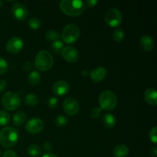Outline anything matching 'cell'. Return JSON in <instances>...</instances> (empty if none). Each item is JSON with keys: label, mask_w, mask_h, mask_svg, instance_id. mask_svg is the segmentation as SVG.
<instances>
[{"label": "cell", "mask_w": 157, "mask_h": 157, "mask_svg": "<svg viewBox=\"0 0 157 157\" xmlns=\"http://www.w3.org/2000/svg\"><path fill=\"white\" fill-rule=\"evenodd\" d=\"M101 111H102V109L101 107H94L90 110V117L93 119H98V118H99L101 117Z\"/></svg>", "instance_id": "obj_30"}, {"label": "cell", "mask_w": 157, "mask_h": 157, "mask_svg": "<svg viewBox=\"0 0 157 157\" xmlns=\"http://www.w3.org/2000/svg\"><path fill=\"white\" fill-rule=\"evenodd\" d=\"M150 153L153 157L157 156V148L156 147H153L151 148V150H150Z\"/></svg>", "instance_id": "obj_38"}, {"label": "cell", "mask_w": 157, "mask_h": 157, "mask_svg": "<svg viewBox=\"0 0 157 157\" xmlns=\"http://www.w3.org/2000/svg\"><path fill=\"white\" fill-rule=\"evenodd\" d=\"M42 157H58L57 155H55V153H45L44 155H43Z\"/></svg>", "instance_id": "obj_39"}, {"label": "cell", "mask_w": 157, "mask_h": 157, "mask_svg": "<svg viewBox=\"0 0 157 157\" xmlns=\"http://www.w3.org/2000/svg\"><path fill=\"white\" fill-rule=\"evenodd\" d=\"M52 92L56 96H64L68 93L70 90V85L65 81H58L52 86Z\"/></svg>", "instance_id": "obj_13"}, {"label": "cell", "mask_w": 157, "mask_h": 157, "mask_svg": "<svg viewBox=\"0 0 157 157\" xmlns=\"http://www.w3.org/2000/svg\"><path fill=\"white\" fill-rule=\"evenodd\" d=\"M26 118H27V116H26L24 112L18 111L13 115L12 123H13L14 126H15V127H19V126H21L23 124L25 123Z\"/></svg>", "instance_id": "obj_19"}, {"label": "cell", "mask_w": 157, "mask_h": 157, "mask_svg": "<svg viewBox=\"0 0 157 157\" xmlns=\"http://www.w3.org/2000/svg\"><path fill=\"white\" fill-rule=\"evenodd\" d=\"M0 156H1V153H0Z\"/></svg>", "instance_id": "obj_41"}, {"label": "cell", "mask_w": 157, "mask_h": 157, "mask_svg": "<svg viewBox=\"0 0 157 157\" xmlns=\"http://www.w3.org/2000/svg\"><path fill=\"white\" fill-rule=\"evenodd\" d=\"M1 103L6 110L12 111L19 107L21 104V98L19 95L15 92H6L2 97Z\"/></svg>", "instance_id": "obj_5"}, {"label": "cell", "mask_w": 157, "mask_h": 157, "mask_svg": "<svg viewBox=\"0 0 157 157\" xmlns=\"http://www.w3.org/2000/svg\"><path fill=\"white\" fill-rule=\"evenodd\" d=\"M60 37H61L60 34L55 30H48L45 35L46 39L48 41H52V42L55 41H58V40H60Z\"/></svg>", "instance_id": "obj_24"}, {"label": "cell", "mask_w": 157, "mask_h": 157, "mask_svg": "<svg viewBox=\"0 0 157 157\" xmlns=\"http://www.w3.org/2000/svg\"><path fill=\"white\" fill-rule=\"evenodd\" d=\"M105 21L110 27H118L122 22V14L117 9L112 8L106 13Z\"/></svg>", "instance_id": "obj_7"}, {"label": "cell", "mask_w": 157, "mask_h": 157, "mask_svg": "<svg viewBox=\"0 0 157 157\" xmlns=\"http://www.w3.org/2000/svg\"><path fill=\"white\" fill-rule=\"evenodd\" d=\"M86 3H87V6H89V7H94L95 6H97V4L98 3V2L97 1V0H87V2H86Z\"/></svg>", "instance_id": "obj_37"}, {"label": "cell", "mask_w": 157, "mask_h": 157, "mask_svg": "<svg viewBox=\"0 0 157 157\" xmlns=\"http://www.w3.org/2000/svg\"><path fill=\"white\" fill-rule=\"evenodd\" d=\"M64 47V42L61 40L53 41L51 44V48H52V52H54L55 53H58V52H61Z\"/></svg>", "instance_id": "obj_27"}, {"label": "cell", "mask_w": 157, "mask_h": 157, "mask_svg": "<svg viewBox=\"0 0 157 157\" xmlns=\"http://www.w3.org/2000/svg\"><path fill=\"white\" fill-rule=\"evenodd\" d=\"M157 127H153V128L150 130V133H149V136H150V140H151L152 143L153 144H157Z\"/></svg>", "instance_id": "obj_32"}, {"label": "cell", "mask_w": 157, "mask_h": 157, "mask_svg": "<svg viewBox=\"0 0 157 157\" xmlns=\"http://www.w3.org/2000/svg\"><path fill=\"white\" fill-rule=\"evenodd\" d=\"M47 103H48V106L49 108L55 109V107L58 106V99L56 98V97H51V98H48Z\"/></svg>", "instance_id": "obj_31"}, {"label": "cell", "mask_w": 157, "mask_h": 157, "mask_svg": "<svg viewBox=\"0 0 157 157\" xmlns=\"http://www.w3.org/2000/svg\"><path fill=\"white\" fill-rule=\"evenodd\" d=\"M63 109L66 114L68 116H74L79 111V103L75 98H67L63 102Z\"/></svg>", "instance_id": "obj_8"}, {"label": "cell", "mask_w": 157, "mask_h": 157, "mask_svg": "<svg viewBox=\"0 0 157 157\" xmlns=\"http://www.w3.org/2000/svg\"><path fill=\"white\" fill-rule=\"evenodd\" d=\"M107 75V71L104 67H98L90 72V76L94 82H101L104 81Z\"/></svg>", "instance_id": "obj_14"}, {"label": "cell", "mask_w": 157, "mask_h": 157, "mask_svg": "<svg viewBox=\"0 0 157 157\" xmlns=\"http://www.w3.org/2000/svg\"><path fill=\"white\" fill-rule=\"evenodd\" d=\"M9 68V64H8L7 61L4 59L3 58L0 57V75H3L6 73Z\"/></svg>", "instance_id": "obj_29"}, {"label": "cell", "mask_w": 157, "mask_h": 157, "mask_svg": "<svg viewBox=\"0 0 157 157\" xmlns=\"http://www.w3.org/2000/svg\"><path fill=\"white\" fill-rule=\"evenodd\" d=\"M28 25L33 30H37L41 25V21L38 17H32L28 21Z\"/></svg>", "instance_id": "obj_23"}, {"label": "cell", "mask_w": 157, "mask_h": 157, "mask_svg": "<svg viewBox=\"0 0 157 157\" xmlns=\"http://www.w3.org/2000/svg\"><path fill=\"white\" fill-rule=\"evenodd\" d=\"M24 103L25 105L30 106V107H34V106L38 105L39 103V98L37 95L34 94H28L24 98Z\"/></svg>", "instance_id": "obj_21"}, {"label": "cell", "mask_w": 157, "mask_h": 157, "mask_svg": "<svg viewBox=\"0 0 157 157\" xmlns=\"http://www.w3.org/2000/svg\"><path fill=\"white\" fill-rule=\"evenodd\" d=\"M10 121V116L6 110H0V126H6Z\"/></svg>", "instance_id": "obj_26"}, {"label": "cell", "mask_w": 157, "mask_h": 157, "mask_svg": "<svg viewBox=\"0 0 157 157\" xmlns=\"http://www.w3.org/2000/svg\"><path fill=\"white\" fill-rule=\"evenodd\" d=\"M102 123L106 128L111 129L116 125V118L112 113H107L103 117Z\"/></svg>", "instance_id": "obj_18"}, {"label": "cell", "mask_w": 157, "mask_h": 157, "mask_svg": "<svg viewBox=\"0 0 157 157\" xmlns=\"http://www.w3.org/2000/svg\"><path fill=\"white\" fill-rule=\"evenodd\" d=\"M6 86H7V83L5 80L0 79V93L2 92L6 88Z\"/></svg>", "instance_id": "obj_36"}, {"label": "cell", "mask_w": 157, "mask_h": 157, "mask_svg": "<svg viewBox=\"0 0 157 157\" xmlns=\"http://www.w3.org/2000/svg\"><path fill=\"white\" fill-rule=\"evenodd\" d=\"M99 104L102 110H113L117 104V95L111 90H104L99 96Z\"/></svg>", "instance_id": "obj_4"}, {"label": "cell", "mask_w": 157, "mask_h": 157, "mask_svg": "<svg viewBox=\"0 0 157 157\" xmlns=\"http://www.w3.org/2000/svg\"><path fill=\"white\" fill-rule=\"evenodd\" d=\"M44 127V122L39 118H32L25 124L26 131L31 134H37L41 133Z\"/></svg>", "instance_id": "obj_10"}, {"label": "cell", "mask_w": 157, "mask_h": 157, "mask_svg": "<svg viewBox=\"0 0 157 157\" xmlns=\"http://www.w3.org/2000/svg\"><path fill=\"white\" fill-rule=\"evenodd\" d=\"M28 81L32 86H37L41 82V75L37 71H32L28 75Z\"/></svg>", "instance_id": "obj_20"}, {"label": "cell", "mask_w": 157, "mask_h": 157, "mask_svg": "<svg viewBox=\"0 0 157 157\" xmlns=\"http://www.w3.org/2000/svg\"><path fill=\"white\" fill-rule=\"evenodd\" d=\"M2 157H18L17 156V154L13 151V150H6V151L4 152L3 153Z\"/></svg>", "instance_id": "obj_33"}, {"label": "cell", "mask_w": 157, "mask_h": 157, "mask_svg": "<svg viewBox=\"0 0 157 157\" xmlns=\"http://www.w3.org/2000/svg\"><path fill=\"white\" fill-rule=\"evenodd\" d=\"M144 100L149 105L156 106L157 104V93L153 88H149L144 94Z\"/></svg>", "instance_id": "obj_16"}, {"label": "cell", "mask_w": 157, "mask_h": 157, "mask_svg": "<svg viewBox=\"0 0 157 157\" xmlns=\"http://www.w3.org/2000/svg\"><path fill=\"white\" fill-rule=\"evenodd\" d=\"M129 153L130 150L128 147L125 144H118L113 150V157H127Z\"/></svg>", "instance_id": "obj_17"}, {"label": "cell", "mask_w": 157, "mask_h": 157, "mask_svg": "<svg viewBox=\"0 0 157 157\" xmlns=\"http://www.w3.org/2000/svg\"><path fill=\"white\" fill-rule=\"evenodd\" d=\"M124 37H125L124 32H123V30H121V29H116V30L113 32V39L116 42L120 43L121 42V41H123L124 39Z\"/></svg>", "instance_id": "obj_28"}, {"label": "cell", "mask_w": 157, "mask_h": 157, "mask_svg": "<svg viewBox=\"0 0 157 157\" xmlns=\"http://www.w3.org/2000/svg\"><path fill=\"white\" fill-rule=\"evenodd\" d=\"M68 124V118L64 115H58L55 119V124L58 127H64Z\"/></svg>", "instance_id": "obj_25"}, {"label": "cell", "mask_w": 157, "mask_h": 157, "mask_svg": "<svg viewBox=\"0 0 157 157\" xmlns=\"http://www.w3.org/2000/svg\"><path fill=\"white\" fill-rule=\"evenodd\" d=\"M53 64V57L48 51L42 50L38 52L35 59V66L37 70L39 71H47L52 69Z\"/></svg>", "instance_id": "obj_3"}, {"label": "cell", "mask_w": 157, "mask_h": 157, "mask_svg": "<svg viewBox=\"0 0 157 157\" xmlns=\"http://www.w3.org/2000/svg\"><path fill=\"white\" fill-rule=\"evenodd\" d=\"M27 153L32 157H38L41 156L42 153V150L40 146L37 144H31L27 148Z\"/></svg>", "instance_id": "obj_22"}, {"label": "cell", "mask_w": 157, "mask_h": 157, "mask_svg": "<svg viewBox=\"0 0 157 157\" xmlns=\"http://www.w3.org/2000/svg\"><path fill=\"white\" fill-rule=\"evenodd\" d=\"M140 47L146 52H151L155 45L153 38L150 35H143L140 41Z\"/></svg>", "instance_id": "obj_15"}, {"label": "cell", "mask_w": 157, "mask_h": 157, "mask_svg": "<svg viewBox=\"0 0 157 157\" xmlns=\"http://www.w3.org/2000/svg\"><path fill=\"white\" fill-rule=\"evenodd\" d=\"M61 12L68 16H79L84 13L85 5L80 0H62L59 5Z\"/></svg>", "instance_id": "obj_1"}, {"label": "cell", "mask_w": 157, "mask_h": 157, "mask_svg": "<svg viewBox=\"0 0 157 157\" xmlns=\"http://www.w3.org/2000/svg\"><path fill=\"white\" fill-rule=\"evenodd\" d=\"M12 13L15 18L19 21L25 20L28 17L29 12L24 4L20 2H15L12 7Z\"/></svg>", "instance_id": "obj_12"}, {"label": "cell", "mask_w": 157, "mask_h": 157, "mask_svg": "<svg viewBox=\"0 0 157 157\" xmlns=\"http://www.w3.org/2000/svg\"><path fill=\"white\" fill-rule=\"evenodd\" d=\"M24 41L20 37H13L8 41L6 44V50L11 55H15L22 50Z\"/></svg>", "instance_id": "obj_9"}, {"label": "cell", "mask_w": 157, "mask_h": 157, "mask_svg": "<svg viewBox=\"0 0 157 157\" xmlns=\"http://www.w3.org/2000/svg\"><path fill=\"white\" fill-rule=\"evenodd\" d=\"M2 5H3V2L0 0V9H1V8L2 7Z\"/></svg>", "instance_id": "obj_40"}, {"label": "cell", "mask_w": 157, "mask_h": 157, "mask_svg": "<svg viewBox=\"0 0 157 157\" xmlns=\"http://www.w3.org/2000/svg\"><path fill=\"white\" fill-rule=\"evenodd\" d=\"M80 29L77 25L71 23L67 25L63 29L62 33H61V38L63 42L67 44H73L75 41L78 40L80 37Z\"/></svg>", "instance_id": "obj_6"}, {"label": "cell", "mask_w": 157, "mask_h": 157, "mask_svg": "<svg viewBox=\"0 0 157 157\" xmlns=\"http://www.w3.org/2000/svg\"><path fill=\"white\" fill-rule=\"evenodd\" d=\"M32 66H33V64H32V63L31 61H25L22 64V68L23 70L27 71H30L32 68Z\"/></svg>", "instance_id": "obj_35"}, {"label": "cell", "mask_w": 157, "mask_h": 157, "mask_svg": "<svg viewBox=\"0 0 157 157\" xmlns=\"http://www.w3.org/2000/svg\"><path fill=\"white\" fill-rule=\"evenodd\" d=\"M18 140V132L12 127H7L0 131V144L5 148H11L16 145Z\"/></svg>", "instance_id": "obj_2"}, {"label": "cell", "mask_w": 157, "mask_h": 157, "mask_svg": "<svg viewBox=\"0 0 157 157\" xmlns=\"http://www.w3.org/2000/svg\"><path fill=\"white\" fill-rule=\"evenodd\" d=\"M61 52L63 58L69 63H75L79 59V52L75 47L65 46Z\"/></svg>", "instance_id": "obj_11"}, {"label": "cell", "mask_w": 157, "mask_h": 157, "mask_svg": "<svg viewBox=\"0 0 157 157\" xmlns=\"http://www.w3.org/2000/svg\"><path fill=\"white\" fill-rule=\"evenodd\" d=\"M42 147H43V150H44V151L48 152L49 153V152L52 150V144H51L50 142H48V141H46V142L44 143Z\"/></svg>", "instance_id": "obj_34"}]
</instances>
